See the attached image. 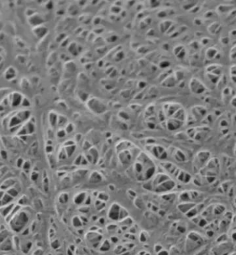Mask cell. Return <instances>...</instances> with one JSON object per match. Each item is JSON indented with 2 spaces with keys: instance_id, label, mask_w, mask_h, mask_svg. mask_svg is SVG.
Here are the masks:
<instances>
[{
  "instance_id": "cell-6",
  "label": "cell",
  "mask_w": 236,
  "mask_h": 255,
  "mask_svg": "<svg viewBox=\"0 0 236 255\" xmlns=\"http://www.w3.org/2000/svg\"><path fill=\"white\" fill-rule=\"evenodd\" d=\"M232 92H233V90L229 88V87H226L224 88L223 91H222V97H226V101H227L228 98H229V99H232L233 97V94H232Z\"/></svg>"
},
{
  "instance_id": "cell-8",
  "label": "cell",
  "mask_w": 236,
  "mask_h": 255,
  "mask_svg": "<svg viewBox=\"0 0 236 255\" xmlns=\"http://www.w3.org/2000/svg\"><path fill=\"white\" fill-rule=\"evenodd\" d=\"M230 72L231 76H236V66L233 65V66H230Z\"/></svg>"
},
{
  "instance_id": "cell-1",
  "label": "cell",
  "mask_w": 236,
  "mask_h": 255,
  "mask_svg": "<svg viewBox=\"0 0 236 255\" xmlns=\"http://www.w3.org/2000/svg\"><path fill=\"white\" fill-rule=\"evenodd\" d=\"M13 214L9 220L10 229L12 232L18 233L26 230L25 229L28 227L30 224V212L27 209H22L20 206Z\"/></svg>"
},
{
  "instance_id": "cell-5",
  "label": "cell",
  "mask_w": 236,
  "mask_h": 255,
  "mask_svg": "<svg viewBox=\"0 0 236 255\" xmlns=\"http://www.w3.org/2000/svg\"><path fill=\"white\" fill-rule=\"evenodd\" d=\"M206 77H207L208 79L213 84H218L221 79V76H219V75L213 74V73L208 72L206 74Z\"/></svg>"
},
{
  "instance_id": "cell-3",
  "label": "cell",
  "mask_w": 236,
  "mask_h": 255,
  "mask_svg": "<svg viewBox=\"0 0 236 255\" xmlns=\"http://www.w3.org/2000/svg\"><path fill=\"white\" fill-rule=\"evenodd\" d=\"M218 54V50L213 47H210L206 50V57L209 60H211V59H213L217 57V55Z\"/></svg>"
},
{
  "instance_id": "cell-7",
  "label": "cell",
  "mask_w": 236,
  "mask_h": 255,
  "mask_svg": "<svg viewBox=\"0 0 236 255\" xmlns=\"http://www.w3.org/2000/svg\"><path fill=\"white\" fill-rule=\"evenodd\" d=\"M230 59H236V46H233L232 50H230Z\"/></svg>"
},
{
  "instance_id": "cell-9",
  "label": "cell",
  "mask_w": 236,
  "mask_h": 255,
  "mask_svg": "<svg viewBox=\"0 0 236 255\" xmlns=\"http://www.w3.org/2000/svg\"><path fill=\"white\" fill-rule=\"evenodd\" d=\"M230 105L233 106V108H236V95L233 96L232 99L230 101Z\"/></svg>"
},
{
  "instance_id": "cell-2",
  "label": "cell",
  "mask_w": 236,
  "mask_h": 255,
  "mask_svg": "<svg viewBox=\"0 0 236 255\" xmlns=\"http://www.w3.org/2000/svg\"><path fill=\"white\" fill-rule=\"evenodd\" d=\"M189 88L196 95H202L206 90V87L197 78H192L189 82Z\"/></svg>"
},
{
  "instance_id": "cell-4",
  "label": "cell",
  "mask_w": 236,
  "mask_h": 255,
  "mask_svg": "<svg viewBox=\"0 0 236 255\" xmlns=\"http://www.w3.org/2000/svg\"><path fill=\"white\" fill-rule=\"evenodd\" d=\"M220 28H221V25L219 23L214 22V23H211L210 26H208V30L210 34H216L220 31Z\"/></svg>"
}]
</instances>
